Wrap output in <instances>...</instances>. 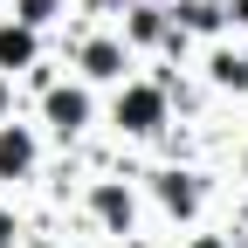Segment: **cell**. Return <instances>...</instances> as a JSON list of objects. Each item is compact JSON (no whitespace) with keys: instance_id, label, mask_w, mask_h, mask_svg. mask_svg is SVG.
I'll use <instances>...</instances> for the list:
<instances>
[{"instance_id":"1","label":"cell","mask_w":248,"mask_h":248,"mask_svg":"<svg viewBox=\"0 0 248 248\" xmlns=\"http://www.w3.org/2000/svg\"><path fill=\"white\" fill-rule=\"evenodd\" d=\"M117 117L131 124V131H152V124H159V90H131V97L117 104Z\"/></svg>"},{"instance_id":"2","label":"cell","mask_w":248,"mask_h":248,"mask_svg":"<svg viewBox=\"0 0 248 248\" xmlns=\"http://www.w3.org/2000/svg\"><path fill=\"white\" fill-rule=\"evenodd\" d=\"M0 166H7V172H14V166H28V138H21V131L0 138Z\"/></svg>"},{"instance_id":"3","label":"cell","mask_w":248,"mask_h":248,"mask_svg":"<svg viewBox=\"0 0 248 248\" xmlns=\"http://www.w3.org/2000/svg\"><path fill=\"white\" fill-rule=\"evenodd\" d=\"M48 110H55V124H62V131H69V124H83V97H55Z\"/></svg>"},{"instance_id":"4","label":"cell","mask_w":248,"mask_h":248,"mask_svg":"<svg viewBox=\"0 0 248 248\" xmlns=\"http://www.w3.org/2000/svg\"><path fill=\"white\" fill-rule=\"evenodd\" d=\"M0 62H28V35L7 28V35H0Z\"/></svg>"},{"instance_id":"5","label":"cell","mask_w":248,"mask_h":248,"mask_svg":"<svg viewBox=\"0 0 248 248\" xmlns=\"http://www.w3.org/2000/svg\"><path fill=\"white\" fill-rule=\"evenodd\" d=\"M90 69H97V76H117V48H90Z\"/></svg>"}]
</instances>
